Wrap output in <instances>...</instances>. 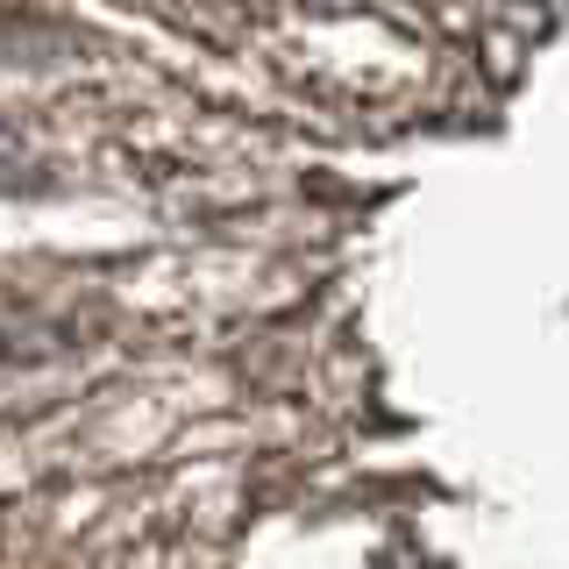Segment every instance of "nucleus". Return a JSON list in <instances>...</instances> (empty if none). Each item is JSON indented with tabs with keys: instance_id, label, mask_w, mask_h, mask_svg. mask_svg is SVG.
<instances>
[{
	"instance_id": "nucleus-1",
	"label": "nucleus",
	"mask_w": 569,
	"mask_h": 569,
	"mask_svg": "<svg viewBox=\"0 0 569 569\" xmlns=\"http://www.w3.org/2000/svg\"><path fill=\"white\" fill-rule=\"evenodd\" d=\"M14 178H22V150H14L8 129H0V186H14Z\"/></svg>"
}]
</instances>
